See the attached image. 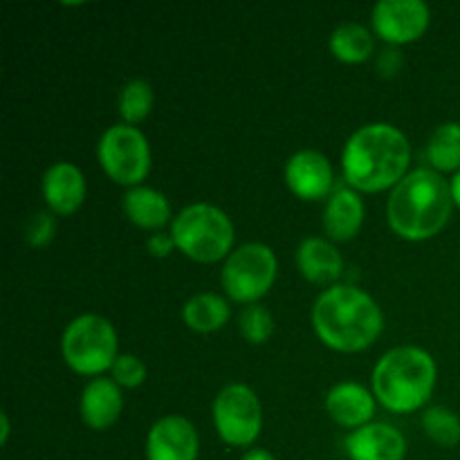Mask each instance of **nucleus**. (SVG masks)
<instances>
[{"mask_svg": "<svg viewBox=\"0 0 460 460\" xmlns=\"http://www.w3.org/2000/svg\"><path fill=\"white\" fill-rule=\"evenodd\" d=\"M200 438L187 418L164 416L146 436V460H198Z\"/></svg>", "mask_w": 460, "mask_h": 460, "instance_id": "nucleus-11", "label": "nucleus"}, {"mask_svg": "<svg viewBox=\"0 0 460 460\" xmlns=\"http://www.w3.org/2000/svg\"><path fill=\"white\" fill-rule=\"evenodd\" d=\"M85 178L72 162H57L43 175V198L54 216H72L85 200Z\"/></svg>", "mask_w": 460, "mask_h": 460, "instance_id": "nucleus-14", "label": "nucleus"}, {"mask_svg": "<svg viewBox=\"0 0 460 460\" xmlns=\"http://www.w3.org/2000/svg\"><path fill=\"white\" fill-rule=\"evenodd\" d=\"M103 173L124 187H139L151 171V146L137 126L115 124L102 135L97 146Z\"/></svg>", "mask_w": 460, "mask_h": 460, "instance_id": "nucleus-8", "label": "nucleus"}, {"mask_svg": "<svg viewBox=\"0 0 460 460\" xmlns=\"http://www.w3.org/2000/svg\"><path fill=\"white\" fill-rule=\"evenodd\" d=\"M277 272L279 261L272 247L263 243H247L227 256L220 281L229 299L250 305L272 290Z\"/></svg>", "mask_w": 460, "mask_h": 460, "instance_id": "nucleus-7", "label": "nucleus"}, {"mask_svg": "<svg viewBox=\"0 0 460 460\" xmlns=\"http://www.w3.org/2000/svg\"><path fill=\"white\" fill-rule=\"evenodd\" d=\"M214 425L229 447H252L263 429V409L247 385H227L214 400Z\"/></svg>", "mask_w": 460, "mask_h": 460, "instance_id": "nucleus-9", "label": "nucleus"}, {"mask_svg": "<svg viewBox=\"0 0 460 460\" xmlns=\"http://www.w3.org/2000/svg\"><path fill=\"white\" fill-rule=\"evenodd\" d=\"M296 265L301 277L314 286H331L344 272V259L340 250L326 238H305L296 250Z\"/></svg>", "mask_w": 460, "mask_h": 460, "instance_id": "nucleus-18", "label": "nucleus"}, {"mask_svg": "<svg viewBox=\"0 0 460 460\" xmlns=\"http://www.w3.org/2000/svg\"><path fill=\"white\" fill-rule=\"evenodd\" d=\"M238 326H241L243 337L250 344H265L274 332V317L265 305L250 304L243 308L241 317H238Z\"/></svg>", "mask_w": 460, "mask_h": 460, "instance_id": "nucleus-25", "label": "nucleus"}, {"mask_svg": "<svg viewBox=\"0 0 460 460\" xmlns=\"http://www.w3.org/2000/svg\"><path fill=\"white\" fill-rule=\"evenodd\" d=\"M449 189H452V198H454V205L460 209V171L454 173V178L449 180Z\"/></svg>", "mask_w": 460, "mask_h": 460, "instance_id": "nucleus-32", "label": "nucleus"}, {"mask_svg": "<svg viewBox=\"0 0 460 460\" xmlns=\"http://www.w3.org/2000/svg\"><path fill=\"white\" fill-rule=\"evenodd\" d=\"M57 234V220L52 211H39L31 214L25 223V241L30 247H45L52 243Z\"/></svg>", "mask_w": 460, "mask_h": 460, "instance_id": "nucleus-27", "label": "nucleus"}, {"mask_svg": "<svg viewBox=\"0 0 460 460\" xmlns=\"http://www.w3.org/2000/svg\"><path fill=\"white\" fill-rule=\"evenodd\" d=\"M350 460H404L407 438L386 422H368L350 431L344 440Z\"/></svg>", "mask_w": 460, "mask_h": 460, "instance_id": "nucleus-13", "label": "nucleus"}, {"mask_svg": "<svg viewBox=\"0 0 460 460\" xmlns=\"http://www.w3.org/2000/svg\"><path fill=\"white\" fill-rule=\"evenodd\" d=\"M61 353L67 367L79 376H102L119 358L115 328L102 314H81L63 331Z\"/></svg>", "mask_w": 460, "mask_h": 460, "instance_id": "nucleus-6", "label": "nucleus"}, {"mask_svg": "<svg viewBox=\"0 0 460 460\" xmlns=\"http://www.w3.org/2000/svg\"><path fill=\"white\" fill-rule=\"evenodd\" d=\"M454 198L449 182L434 169H413L391 189L386 218L404 241H429L452 218Z\"/></svg>", "mask_w": 460, "mask_h": 460, "instance_id": "nucleus-3", "label": "nucleus"}, {"mask_svg": "<svg viewBox=\"0 0 460 460\" xmlns=\"http://www.w3.org/2000/svg\"><path fill=\"white\" fill-rule=\"evenodd\" d=\"M376 395L358 382H340L326 395V413L346 429H359L376 416Z\"/></svg>", "mask_w": 460, "mask_h": 460, "instance_id": "nucleus-15", "label": "nucleus"}, {"mask_svg": "<svg viewBox=\"0 0 460 460\" xmlns=\"http://www.w3.org/2000/svg\"><path fill=\"white\" fill-rule=\"evenodd\" d=\"M376 40L359 22H344L331 34V52L341 63H364L371 58Z\"/></svg>", "mask_w": 460, "mask_h": 460, "instance_id": "nucleus-21", "label": "nucleus"}, {"mask_svg": "<svg viewBox=\"0 0 460 460\" xmlns=\"http://www.w3.org/2000/svg\"><path fill=\"white\" fill-rule=\"evenodd\" d=\"M332 173L331 160L319 151H299L286 162V184L301 200H322L331 198Z\"/></svg>", "mask_w": 460, "mask_h": 460, "instance_id": "nucleus-12", "label": "nucleus"}, {"mask_svg": "<svg viewBox=\"0 0 460 460\" xmlns=\"http://www.w3.org/2000/svg\"><path fill=\"white\" fill-rule=\"evenodd\" d=\"M155 103V94L148 81L133 79L119 93V115L124 124L135 126L146 119Z\"/></svg>", "mask_w": 460, "mask_h": 460, "instance_id": "nucleus-23", "label": "nucleus"}, {"mask_svg": "<svg viewBox=\"0 0 460 460\" xmlns=\"http://www.w3.org/2000/svg\"><path fill=\"white\" fill-rule=\"evenodd\" d=\"M364 225V202L359 193L350 187L335 189L323 209V229L328 238L346 243L359 234Z\"/></svg>", "mask_w": 460, "mask_h": 460, "instance_id": "nucleus-17", "label": "nucleus"}, {"mask_svg": "<svg viewBox=\"0 0 460 460\" xmlns=\"http://www.w3.org/2000/svg\"><path fill=\"white\" fill-rule=\"evenodd\" d=\"M241 460H277V458H274V454H270L268 449L254 447V449H247L245 456H243Z\"/></svg>", "mask_w": 460, "mask_h": 460, "instance_id": "nucleus-30", "label": "nucleus"}, {"mask_svg": "<svg viewBox=\"0 0 460 460\" xmlns=\"http://www.w3.org/2000/svg\"><path fill=\"white\" fill-rule=\"evenodd\" d=\"M121 207H124L126 218L137 225L139 229L162 232V227L171 220L169 198L157 189L144 187V184L128 189L124 200H121Z\"/></svg>", "mask_w": 460, "mask_h": 460, "instance_id": "nucleus-19", "label": "nucleus"}, {"mask_svg": "<svg viewBox=\"0 0 460 460\" xmlns=\"http://www.w3.org/2000/svg\"><path fill=\"white\" fill-rule=\"evenodd\" d=\"M313 326L328 349L359 353L382 335L385 314L377 301L359 288L332 286L314 301Z\"/></svg>", "mask_w": 460, "mask_h": 460, "instance_id": "nucleus-2", "label": "nucleus"}, {"mask_svg": "<svg viewBox=\"0 0 460 460\" xmlns=\"http://www.w3.org/2000/svg\"><path fill=\"white\" fill-rule=\"evenodd\" d=\"M9 434H12V425H9L7 413H0V445L9 443Z\"/></svg>", "mask_w": 460, "mask_h": 460, "instance_id": "nucleus-31", "label": "nucleus"}, {"mask_svg": "<svg viewBox=\"0 0 460 460\" xmlns=\"http://www.w3.org/2000/svg\"><path fill=\"white\" fill-rule=\"evenodd\" d=\"M371 21L376 34L395 48L420 39L429 27L431 12L422 0H380Z\"/></svg>", "mask_w": 460, "mask_h": 460, "instance_id": "nucleus-10", "label": "nucleus"}, {"mask_svg": "<svg viewBox=\"0 0 460 460\" xmlns=\"http://www.w3.org/2000/svg\"><path fill=\"white\" fill-rule=\"evenodd\" d=\"M124 411L121 386L111 377H94L81 394V418L94 431L111 429Z\"/></svg>", "mask_w": 460, "mask_h": 460, "instance_id": "nucleus-16", "label": "nucleus"}, {"mask_svg": "<svg viewBox=\"0 0 460 460\" xmlns=\"http://www.w3.org/2000/svg\"><path fill=\"white\" fill-rule=\"evenodd\" d=\"M232 317L229 301L216 292H200L193 295L182 305V319L191 331L196 332H216L225 326Z\"/></svg>", "mask_w": 460, "mask_h": 460, "instance_id": "nucleus-20", "label": "nucleus"}, {"mask_svg": "<svg viewBox=\"0 0 460 460\" xmlns=\"http://www.w3.org/2000/svg\"><path fill=\"white\" fill-rule=\"evenodd\" d=\"M111 380L121 389H137L146 382V364L133 353H121L111 368Z\"/></svg>", "mask_w": 460, "mask_h": 460, "instance_id": "nucleus-26", "label": "nucleus"}, {"mask_svg": "<svg viewBox=\"0 0 460 460\" xmlns=\"http://www.w3.org/2000/svg\"><path fill=\"white\" fill-rule=\"evenodd\" d=\"M400 67H402V54H400L398 48L385 49V52L380 54V58H377V70L385 76L398 75Z\"/></svg>", "mask_w": 460, "mask_h": 460, "instance_id": "nucleus-29", "label": "nucleus"}, {"mask_svg": "<svg viewBox=\"0 0 460 460\" xmlns=\"http://www.w3.org/2000/svg\"><path fill=\"white\" fill-rule=\"evenodd\" d=\"M438 380V368L427 350L398 346L380 358L373 368V395L394 413H411L429 402Z\"/></svg>", "mask_w": 460, "mask_h": 460, "instance_id": "nucleus-4", "label": "nucleus"}, {"mask_svg": "<svg viewBox=\"0 0 460 460\" xmlns=\"http://www.w3.org/2000/svg\"><path fill=\"white\" fill-rule=\"evenodd\" d=\"M427 157L431 166L438 173H458L460 171V124L458 121H447L440 124L431 133L429 144H427Z\"/></svg>", "mask_w": 460, "mask_h": 460, "instance_id": "nucleus-22", "label": "nucleus"}, {"mask_svg": "<svg viewBox=\"0 0 460 460\" xmlns=\"http://www.w3.org/2000/svg\"><path fill=\"white\" fill-rule=\"evenodd\" d=\"M175 245L198 263H216L227 259L234 247V223L220 207L196 202L180 211L171 223Z\"/></svg>", "mask_w": 460, "mask_h": 460, "instance_id": "nucleus-5", "label": "nucleus"}, {"mask_svg": "<svg viewBox=\"0 0 460 460\" xmlns=\"http://www.w3.org/2000/svg\"><path fill=\"white\" fill-rule=\"evenodd\" d=\"M411 146L391 124H367L355 130L341 151V171L350 189L362 193L394 189L409 173Z\"/></svg>", "mask_w": 460, "mask_h": 460, "instance_id": "nucleus-1", "label": "nucleus"}, {"mask_svg": "<svg viewBox=\"0 0 460 460\" xmlns=\"http://www.w3.org/2000/svg\"><path fill=\"white\" fill-rule=\"evenodd\" d=\"M422 429L427 438L440 447H456L460 443V418L447 407H429L422 413Z\"/></svg>", "mask_w": 460, "mask_h": 460, "instance_id": "nucleus-24", "label": "nucleus"}, {"mask_svg": "<svg viewBox=\"0 0 460 460\" xmlns=\"http://www.w3.org/2000/svg\"><path fill=\"white\" fill-rule=\"evenodd\" d=\"M146 250L155 259H166V256H171V252L178 250V245H175V238L171 232H153L146 241Z\"/></svg>", "mask_w": 460, "mask_h": 460, "instance_id": "nucleus-28", "label": "nucleus"}]
</instances>
